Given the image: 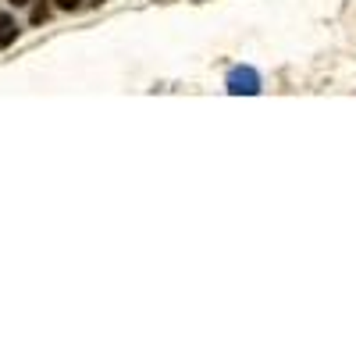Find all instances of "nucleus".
Wrapping results in <instances>:
<instances>
[{"label":"nucleus","mask_w":356,"mask_h":356,"mask_svg":"<svg viewBox=\"0 0 356 356\" xmlns=\"http://www.w3.org/2000/svg\"><path fill=\"white\" fill-rule=\"evenodd\" d=\"M93 4H100V0H93Z\"/></svg>","instance_id":"6"},{"label":"nucleus","mask_w":356,"mask_h":356,"mask_svg":"<svg viewBox=\"0 0 356 356\" xmlns=\"http://www.w3.org/2000/svg\"><path fill=\"white\" fill-rule=\"evenodd\" d=\"M228 93L232 97H253V93H260V75L253 72V68H235L232 75H228Z\"/></svg>","instance_id":"1"},{"label":"nucleus","mask_w":356,"mask_h":356,"mask_svg":"<svg viewBox=\"0 0 356 356\" xmlns=\"http://www.w3.org/2000/svg\"><path fill=\"white\" fill-rule=\"evenodd\" d=\"M11 4H15V8H25V4H33V0H11Z\"/></svg>","instance_id":"5"},{"label":"nucleus","mask_w":356,"mask_h":356,"mask_svg":"<svg viewBox=\"0 0 356 356\" xmlns=\"http://www.w3.org/2000/svg\"><path fill=\"white\" fill-rule=\"evenodd\" d=\"M15 36H18L15 18H11V15H0V50H4L8 43H15Z\"/></svg>","instance_id":"2"},{"label":"nucleus","mask_w":356,"mask_h":356,"mask_svg":"<svg viewBox=\"0 0 356 356\" xmlns=\"http://www.w3.org/2000/svg\"><path fill=\"white\" fill-rule=\"evenodd\" d=\"M82 4V0H57V8H61V11H75Z\"/></svg>","instance_id":"4"},{"label":"nucleus","mask_w":356,"mask_h":356,"mask_svg":"<svg viewBox=\"0 0 356 356\" xmlns=\"http://www.w3.org/2000/svg\"><path fill=\"white\" fill-rule=\"evenodd\" d=\"M47 15H50V8H47V0H40V4L33 8V25H43V22H47Z\"/></svg>","instance_id":"3"}]
</instances>
